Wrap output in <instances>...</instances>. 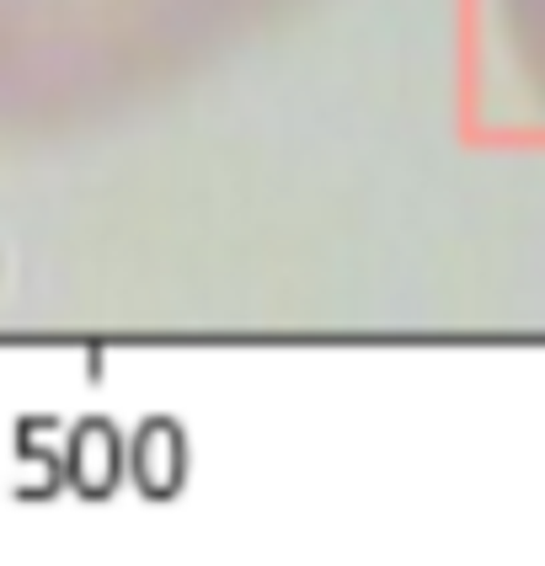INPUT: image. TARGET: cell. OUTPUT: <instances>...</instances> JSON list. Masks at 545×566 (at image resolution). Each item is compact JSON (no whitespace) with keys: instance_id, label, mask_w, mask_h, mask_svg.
<instances>
[{"instance_id":"cell-1","label":"cell","mask_w":545,"mask_h":566,"mask_svg":"<svg viewBox=\"0 0 545 566\" xmlns=\"http://www.w3.org/2000/svg\"><path fill=\"white\" fill-rule=\"evenodd\" d=\"M182 465H188L182 433H177L171 422H150V428L139 433V486H145L150 497H171V492L182 486Z\"/></svg>"}]
</instances>
